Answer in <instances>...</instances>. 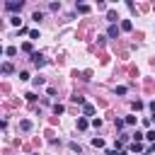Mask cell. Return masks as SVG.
Returning a JSON list of instances; mask_svg holds the SVG:
<instances>
[{"mask_svg":"<svg viewBox=\"0 0 155 155\" xmlns=\"http://www.w3.org/2000/svg\"><path fill=\"white\" fill-rule=\"evenodd\" d=\"M32 63H34L36 68H44V66H46V61H44V56H39V53H32Z\"/></svg>","mask_w":155,"mask_h":155,"instance_id":"6da1fadb","label":"cell"},{"mask_svg":"<svg viewBox=\"0 0 155 155\" xmlns=\"http://www.w3.org/2000/svg\"><path fill=\"white\" fill-rule=\"evenodd\" d=\"M22 5H24L22 0H19V3H15V0H12V3H5V7H7V10H12V12H15V10H22Z\"/></svg>","mask_w":155,"mask_h":155,"instance_id":"7a4b0ae2","label":"cell"},{"mask_svg":"<svg viewBox=\"0 0 155 155\" xmlns=\"http://www.w3.org/2000/svg\"><path fill=\"white\" fill-rule=\"evenodd\" d=\"M75 10H78V12H80V15H87V12H90V5H85V3H80V5H78V7H75Z\"/></svg>","mask_w":155,"mask_h":155,"instance_id":"3957f363","label":"cell"},{"mask_svg":"<svg viewBox=\"0 0 155 155\" xmlns=\"http://www.w3.org/2000/svg\"><path fill=\"white\" fill-rule=\"evenodd\" d=\"M121 29H124V32H131V29H133V22H131V19H124V22H121Z\"/></svg>","mask_w":155,"mask_h":155,"instance_id":"277c9868","label":"cell"},{"mask_svg":"<svg viewBox=\"0 0 155 155\" xmlns=\"http://www.w3.org/2000/svg\"><path fill=\"white\" fill-rule=\"evenodd\" d=\"M19 128H22V131H32V121H29V119L19 121Z\"/></svg>","mask_w":155,"mask_h":155,"instance_id":"5b68a950","label":"cell"},{"mask_svg":"<svg viewBox=\"0 0 155 155\" xmlns=\"http://www.w3.org/2000/svg\"><path fill=\"white\" fill-rule=\"evenodd\" d=\"M73 102H75V104H83V107L87 104V102H85V97H83V94H73Z\"/></svg>","mask_w":155,"mask_h":155,"instance_id":"8992f818","label":"cell"},{"mask_svg":"<svg viewBox=\"0 0 155 155\" xmlns=\"http://www.w3.org/2000/svg\"><path fill=\"white\" fill-rule=\"evenodd\" d=\"M78 128H80V131L87 128V119H85V116H80V119H78Z\"/></svg>","mask_w":155,"mask_h":155,"instance_id":"52a82bcc","label":"cell"},{"mask_svg":"<svg viewBox=\"0 0 155 155\" xmlns=\"http://www.w3.org/2000/svg\"><path fill=\"white\" fill-rule=\"evenodd\" d=\"M83 111H85V116H92V114H94V107H92V104H85Z\"/></svg>","mask_w":155,"mask_h":155,"instance_id":"ba28073f","label":"cell"},{"mask_svg":"<svg viewBox=\"0 0 155 155\" xmlns=\"http://www.w3.org/2000/svg\"><path fill=\"white\" fill-rule=\"evenodd\" d=\"M131 150H133V153H141V150H143V143H136V141H133V143H131Z\"/></svg>","mask_w":155,"mask_h":155,"instance_id":"9c48e42d","label":"cell"},{"mask_svg":"<svg viewBox=\"0 0 155 155\" xmlns=\"http://www.w3.org/2000/svg\"><path fill=\"white\" fill-rule=\"evenodd\" d=\"M63 111H66L63 104H53V114H56V116H58V114H63Z\"/></svg>","mask_w":155,"mask_h":155,"instance_id":"30bf717a","label":"cell"},{"mask_svg":"<svg viewBox=\"0 0 155 155\" xmlns=\"http://www.w3.org/2000/svg\"><path fill=\"white\" fill-rule=\"evenodd\" d=\"M92 145H94V148H104V141H102V138H92Z\"/></svg>","mask_w":155,"mask_h":155,"instance_id":"8fae6325","label":"cell"},{"mask_svg":"<svg viewBox=\"0 0 155 155\" xmlns=\"http://www.w3.org/2000/svg\"><path fill=\"white\" fill-rule=\"evenodd\" d=\"M116 36H119V29H116V27H109V39H116Z\"/></svg>","mask_w":155,"mask_h":155,"instance_id":"7c38bea8","label":"cell"},{"mask_svg":"<svg viewBox=\"0 0 155 155\" xmlns=\"http://www.w3.org/2000/svg\"><path fill=\"white\" fill-rule=\"evenodd\" d=\"M3 73L10 75V73H12V66H10V63H3Z\"/></svg>","mask_w":155,"mask_h":155,"instance_id":"4fadbf2b","label":"cell"},{"mask_svg":"<svg viewBox=\"0 0 155 155\" xmlns=\"http://www.w3.org/2000/svg\"><path fill=\"white\" fill-rule=\"evenodd\" d=\"M10 22H12L15 27H19V22H22V19H19V15H15V17H10Z\"/></svg>","mask_w":155,"mask_h":155,"instance_id":"5bb4252c","label":"cell"},{"mask_svg":"<svg viewBox=\"0 0 155 155\" xmlns=\"http://www.w3.org/2000/svg\"><path fill=\"white\" fill-rule=\"evenodd\" d=\"M131 107H133V109H136V111H138V109H143V102H141V100H136V102H133V104H131Z\"/></svg>","mask_w":155,"mask_h":155,"instance_id":"9a60e30c","label":"cell"},{"mask_svg":"<svg viewBox=\"0 0 155 155\" xmlns=\"http://www.w3.org/2000/svg\"><path fill=\"white\" fill-rule=\"evenodd\" d=\"M107 17H109V22H116V19H119V17H116V12H114V10H109V15H107Z\"/></svg>","mask_w":155,"mask_h":155,"instance_id":"2e32d148","label":"cell"},{"mask_svg":"<svg viewBox=\"0 0 155 155\" xmlns=\"http://www.w3.org/2000/svg\"><path fill=\"white\" fill-rule=\"evenodd\" d=\"M145 138H148L150 143H155V131H148V133H145Z\"/></svg>","mask_w":155,"mask_h":155,"instance_id":"e0dca14e","label":"cell"},{"mask_svg":"<svg viewBox=\"0 0 155 155\" xmlns=\"http://www.w3.org/2000/svg\"><path fill=\"white\" fill-rule=\"evenodd\" d=\"M19 80H29V73L27 70H19Z\"/></svg>","mask_w":155,"mask_h":155,"instance_id":"ac0fdd59","label":"cell"},{"mask_svg":"<svg viewBox=\"0 0 155 155\" xmlns=\"http://www.w3.org/2000/svg\"><path fill=\"white\" fill-rule=\"evenodd\" d=\"M92 126H94V128H100V126H102V119H97V116H94V119H92Z\"/></svg>","mask_w":155,"mask_h":155,"instance_id":"d6986e66","label":"cell"},{"mask_svg":"<svg viewBox=\"0 0 155 155\" xmlns=\"http://www.w3.org/2000/svg\"><path fill=\"white\" fill-rule=\"evenodd\" d=\"M124 121H126L128 126H133V124H136V116H126V119H124Z\"/></svg>","mask_w":155,"mask_h":155,"instance_id":"ffe728a7","label":"cell"},{"mask_svg":"<svg viewBox=\"0 0 155 155\" xmlns=\"http://www.w3.org/2000/svg\"><path fill=\"white\" fill-rule=\"evenodd\" d=\"M114 124H116V128H124V124H126V121H124V119H114Z\"/></svg>","mask_w":155,"mask_h":155,"instance_id":"44dd1931","label":"cell"},{"mask_svg":"<svg viewBox=\"0 0 155 155\" xmlns=\"http://www.w3.org/2000/svg\"><path fill=\"white\" fill-rule=\"evenodd\" d=\"M22 51L24 53H32V44H22Z\"/></svg>","mask_w":155,"mask_h":155,"instance_id":"7402d4cb","label":"cell"},{"mask_svg":"<svg viewBox=\"0 0 155 155\" xmlns=\"http://www.w3.org/2000/svg\"><path fill=\"white\" fill-rule=\"evenodd\" d=\"M5 53H7V56H15V53H17V49H15V46H10V49H5Z\"/></svg>","mask_w":155,"mask_h":155,"instance_id":"603a6c76","label":"cell"},{"mask_svg":"<svg viewBox=\"0 0 155 155\" xmlns=\"http://www.w3.org/2000/svg\"><path fill=\"white\" fill-rule=\"evenodd\" d=\"M150 111H153V116H155V102H150Z\"/></svg>","mask_w":155,"mask_h":155,"instance_id":"cb8c5ba5","label":"cell"},{"mask_svg":"<svg viewBox=\"0 0 155 155\" xmlns=\"http://www.w3.org/2000/svg\"><path fill=\"white\" fill-rule=\"evenodd\" d=\"M150 153H155V143H153V145H150Z\"/></svg>","mask_w":155,"mask_h":155,"instance_id":"d4e9b609","label":"cell"},{"mask_svg":"<svg viewBox=\"0 0 155 155\" xmlns=\"http://www.w3.org/2000/svg\"><path fill=\"white\" fill-rule=\"evenodd\" d=\"M34 155H39V153H34Z\"/></svg>","mask_w":155,"mask_h":155,"instance_id":"484cf974","label":"cell"}]
</instances>
